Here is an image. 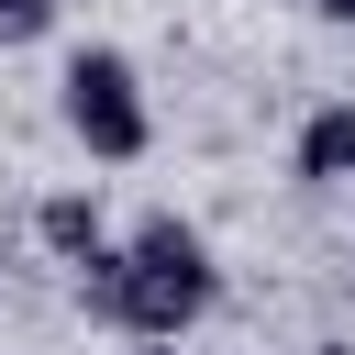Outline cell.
Wrapping results in <instances>:
<instances>
[{"label":"cell","mask_w":355,"mask_h":355,"mask_svg":"<svg viewBox=\"0 0 355 355\" xmlns=\"http://www.w3.org/2000/svg\"><path fill=\"white\" fill-rule=\"evenodd\" d=\"M78 311L122 344H189L211 311H222V266H211V233L178 222V211H144L133 233H111L89 266H78Z\"/></svg>","instance_id":"cell-1"},{"label":"cell","mask_w":355,"mask_h":355,"mask_svg":"<svg viewBox=\"0 0 355 355\" xmlns=\"http://www.w3.org/2000/svg\"><path fill=\"white\" fill-rule=\"evenodd\" d=\"M55 122L78 133L89 166H144L155 155V100H144V67L122 44H78L55 67Z\"/></svg>","instance_id":"cell-2"},{"label":"cell","mask_w":355,"mask_h":355,"mask_svg":"<svg viewBox=\"0 0 355 355\" xmlns=\"http://www.w3.org/2000/svg\"><path fill=\"white\" fill-rule=\"evenodd\" d=\"M288 178H300V189H355V89L300 111V133H288Z\"/></svg>","instance_id":"cell-3"},{"label":"cell","mask_w":355,"mask_h":355,"mask_svg":"<svg viewBox=\"0 0 355 355\" xmlns=\"http://www.w3.org/2000/svg\"><path fill=\"white\" fill-rule=\"evenodd\" d=\"M33 244H44L55 266H89V255L111 244V211H100V189H44V200H33Z\"/></svg>","instance_id":"cell-4"},{"label":"cell","mask_w":355,"mask_h":355,"mask_svg":"<svg viewBox=\"0 0 355 355\" xmlns=\"http://www.w3.org/2000/svg\"><path fill=\"white\" fill-rule=\"evenodd\" d=\"M33 33H55V0H0V44H33Z\"/></svg>","instance_id":"cell-5"},{"label":"cell","mask_w":355,"mask_h":355,"mask_svg":"<svg viewBox=\"0 0 355 355\" xmlns=\"http://www.w3.org/2000/svg\"><path fill=\"white\" fill-rule=\"evenodd\" d=\"M311 11H322V22H344V33H355V0H311Z\"/></svg>","instance_id":"cell-6"},{"label":"cell","mask_w":355,"mask_h":355,"mask_svg":"<svg viewBox=\"0 0 355 355\" xmlns=\"http://www.w3.org/2000/svg\"><path fill=\"white\" fill-rule=\"evenodd\" d=\"M144 355H189V344H144Z\"/></svg>","instance_id":"cell-7"},{"label":"cell","mask_w":355,"mask_h":355,"mask_svg":"<svg viewBox=\"0 0 355 355\" xmlns=\"http://www.w3.org/2000/svg\"><path fill=\"white\" fill-rule=\"evenodd\" d=\"M311 355H344V344H311Z\"/></svg>","instance_id":"cell-8"}]
</instances>
